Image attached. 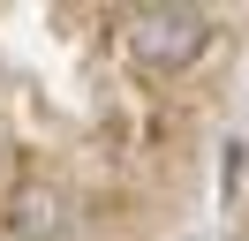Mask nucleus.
I'll return each mask as SVG.
<instances>
[{"label":"nucleus","instance_id":"obj_1","mask_svg":"<svg viewBox=\"0 0 249 241\" xmlns=\"http://www.w3.org/2000/svg\"><path fill=\"white\" fill-rule=\"evenodd\" d=\"M212 45V15L204 8H136L128 15V53H136V68H159V75H174V68H189V60Z\"/></svg>","mask_w":249,"mask_h":241},{"label":"nucleus","instance_id":"obj_2","mask_svg":"<svg viewBox=\"0 0 249 241\" xmlns=\"http://www.w3.org/2000/svg\"><path fill=\"white\" fill-rule=\"evenodd\" d=\"M16 226H23V234H61V196L23 189V196H16Z\"/></svg>","mask_w":249,"mask_h":241}]
</instances>
